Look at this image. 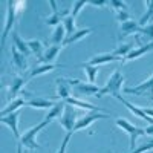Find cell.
<instances>
[{"mask_svg":"<svg viewBox=\"0 0 153 153\" xmlns=\"http://www.w3.org/2000/svg\"><path fill=\"white\" fill-rule=\"evenodd\" d=\"M51 123H52L51 120L45 118L42 123L35 124L34 127H31V129H28L26 132H25V133L20 136L19 147H17V153H22V147L26 149V150H37V149H40V146H38V143H37V135L40 133L46 126H49Z\"/></svg>","mask_w":153,"mask_h":153,"instance_id":"obj_1","label":"cell"},{"mask_svg":"<svg viewBox=\"0 0 153 153\" xmlns=\"http://www.w3.org/2000/svg\"><path fill=\"white\" fill-rule=\"evenodd\" d=\"M26 6V2H17V0H11L8 2V9H6V19H5V25L2 29V48H5L6 38L9 35V32L14 28V23L17 20V17L23 12V8Z\"/></svg>","mask_w":153,"mask_h":153,"instance_id":"obj_2","label":"cell"},{"mask_svg":"<svg viewBox=\"0 0 153 153\" xmlns=\"http://www.w3.org/2000/svg\"><path fill=\"white\" fill-rule=\"evenodd\" d=\"M123 83H124V76H123L121 71L120 69H115L113 74L109 76L107 83L100 89L97 98H101V97H104V95H112V97L120 95V89L123 87Z\"/></svg>","mask_w":153,"mask_h":153,"instance_id":"obj_3","label":"cell"},{"mask_svg":"<svg viewBox=\"0 0 153 153\" xmlns=\"http://www.w3.org/2000/svg\"><path fill=\"white\" fill-rule=\"evenodd\" d=\"M115 124H117V127H120L123 132H126L127 135H129V147H130V152H133L136 149V139L139 136H144L146 135V130L144 129H139V127H136V126H133L132 123H129L126 118H117V120H115Z\"/></svg>","mask_w":153,"mask_h":153,"instance_id":"obj_4","label":"cell"},{"mask_svg":"<svg viewBox=\"0 0 153 153\" xmlns=\"http://www.w3.org/2000/svg\"><path fill=\"white\" fill-rule=\"evenodd\" d=\"M69 83L72 86V97L75 98H81V97H97L100 89L97 84H91V83H83L80 80H71Z\"/></svg>","mask_w":153,"mask_h":153,"instance_id":"obj_5","label":"cell"},{"mask_svg":"<svg viewBox=\"0 0 153 153\" xmlns=\"http://www.w3.org/2000/svg\"><path fill=\"white\" fill-rule=\"evenodd\" d=\"M76 121H78V120H76V112H75V107H72V106L66 104L65 112H63V115L58 118L60 126L66 130V133H74Z\"/></svg>","mask_w":153,"mask_h":153,"instance_id":"obj_6","label":"cell"},{"mask_svg":"<svg viewBox=\"0 0 153 153\" xmlns=\"http://www.w3.org/2000/svg\"><path fill=\"white\" fill-rule=\"evenodd\" d=\"M109 118V113H103L101 110H94V112H89L86 113L84 117H81L75 124V130L74 132H78V130H83V129H87L92 123L98 121V120H106Z\"/></svg>","mask_w":153,"mask_h":153,"instance_id":"obj_7","label":"cell"},{"mask_svg":"<svg viewBox=\"0 0 153 153\" xmlns=\"http://www.w3.org/2000/svg\"><path fill=\"white\" fill-rule=\"evenodd\" d=\"M126 94L129 95H149L152 100H153V75L150 78H147L144 83L138 84L135 87H127L126 89Z\"/></svg>","mask_w":153,"mask_h":153,"instance_id":"obj_8","label":"cell"},{"mask_svg":"<svg viewBox=\"0 0 153 153\" xmlns=\"http://www.w3.org/2000/svg\"><path fill=\"white\" fill-rule=\"evenodd\" d=\"M19 121H20V112H14L11 115H6V117H2L0 118V123L3 126H6L8 129H11L12 135L17 141H20V133H19Z\"/></svg>","mask_w":153,"mask_h":153,"instance_id":"obj_9","label":"cell"},{"mask_svg":"<svg viewBox=\"0 0 153 153\" xmlns=\"http://www.w3.org/2000/svg\"><path fill=\"white\" fill-rule=\"evenodd\" d=\"M26 80H28V78H23L22 75H17V76H14V78H12V80L9 81V86H8V94H6V98H8L9 101L19 98L17 95L22 92L23 86L26 84Z\"/></svg>","mask_w":153,"mask_h":153,"instance_id":"obj_10","label":"cell"},{"mask_svg":"<svg viewBox=\"0 0 153 153\" xmlns=\"http://www.w3.org/2000/svg\"><path fill=\"white\" fill-rule=\"evenodd\" d=\"M113 98H117L118 101H120V103H123L127 109H129L133 115H136V117L139 118V120H144V121H147L149 124H153V120L149 117V115L144 112V109L143 107H138V106H135V104H132L130 103V101H127L124 97H121V95H117V97H113Z\"/></svg>","mask_w":153,"mask_h":153,"instance_id":"obj_11","label":"cell"},{"mask_svg":"<svg viewBox=\"0 0 153 153\" xmlns=\"http://www.w3.org/2000/svg\"><path fill=\"white\" fill-rule=\"evenodd\" d=\"M141 29L139 23L135 22V20H129V22H124V23H120V35H118V40H124L126 37L129 35H136Z\"/></svg>","mask_w":153,"mask_h":153,"instance_id":"obj_12","label":"cell"},{"mask_svg":"<svg viewBox=\"0 0 153 153\" xmlns=\"http://www.w3.org/2000/svg\"><path fill=\"white\" fill-rule=\"evenodd\" d=\"M55 83H57V100L60 101V100H68L69 97H71V89H72V86H71V83H69V78H63V76H58V78L55 80Z\"/></svg>","mask_w":153,"mask_h":153,"instance_id":"obj_13","label":"cell"},{"mask_svg":"<svg viewBox=\"0 0 153 153\" xmlns=\"http://www.w3.org/2000/svg\"><path fill=\"white\" fill-rule=\"evenodd\" d=\"M11 57H12V65L17 71H26L28 68V57L23 55L16 46H11Z\"/></svg>","mask_w":153,"mask_h":153,"instance_id":"obj_14","label":"cell"},{"mask_svg":"<svg viewBox=\"0 0 153 153\" xmlns=\"http://www.w3.org/2000/svg\"><path fill=\"white\" fill-rule=\"evenodd\" d=\"M57 101H54L52 98H42V97H35L29 101H26V106L34 107V109H52L55 106Z\"/></svg>","mask_w":153,"mask_h":153,"instance_id":"obj_15","label":"cell"},{"mask_svg":"<svg viewBox=\"0 0 153 153\" xmlns=\"http://www.w3.org/2000/svg\"><path fill=\"white\" fill-rule=\"evenodd\" d=\"M150 51H153V42H150V43H144L143 46H136V48H133V51L127 55L124 60H123V63H127V61H132V60H136V58H139L141 55H146V54H149Z\"/></svg>","mask_w":153,"mask_h":153,"instance_id":"obj_16","label":"cell"},{"mask_svg":"<svg viewBox=\"0 0 153 153\" xmlns=\"http://www.w3.org/2000/svg\"><path fill=\"white\" fill-rule=\"evenodd\" d=\"M121 57L113 55V54H100V55H94L92 58H89L86 63L91 66H100V65H106V63H112V61H120Z\"/></svg>","mask_w":153,"mask_h":153,"instance_id":"obj_17","label":"cell"},{"mask_svg":"<svg viewBox=\"0 0 153 153\" xmlns=\"http://www.w3.org/2000/svg\"><path fill=\"white\" fill-rule=\"evenodd\" d=\"M63 48H65V46H60V45H54V46L46 48V51H45V54H43L40 63H42V65H52V61L58 57V54L61 52Z\"/></svg>","mask_w":153,"mask_h":153,"instance_id":"obj_18","label":"cell"},{"mask_svg":"<svg viewBox=\"0 0 153 153\" xmlns=\"http://www.w3.org/2000/svg\"><path fill=\"white\" fill-rule=\"evenodd\" d=\"M66 101V104L72 106V107H78V109H84V110H89V112H94V110H101L100 107H95L94 104L87 103V101H83L80 98H75V97H69Z\"/></svg>","mask_w":153,"mask_h":153,"instance_id":"obj_19","label":"cell"},{"mask_svg":"<svg viewBox=\"0 0 153 153\" xmlns=\"http://www.w3.org/2000/svg\"><path fill=\"white\" fill-rule=\"evenodd\" d=\"M12 46H16L20 52L23 54V55H29V54H32L31 52V49H29V45H28V42H25L23 38L17 34V32H12Z\"/></svg>","mask_w":153,"mask_h":153,"instance_id":"obj_20","label":"cell"},{"mask_svg":"<svg viewBox=\"0 0 153 153\" xmlns=\"http://www.w3.org/2000/svg\"><path fill=\"white\" fill-rule=\"evenodd\" d=\"M25 104H26V101H25L23 98H16V100L9 101V104L2 109V117H6V115H11V113H14V112H19L20 107L25 106Z\"/></svg>","mask_w":153,"mask_h":153,"instance_id":"obj_21","label":"cell"},{"mask_svg":"<svg viewBox=\"0 0 153 153\" xmlns=\"http://www.w3.org/2000/svg\"><path fill=\"white\" fill-rule=\"evenodd\" d=\"M91 32H92V29H91V28H84V29H78V31H75L72 35H68V37H66V40H65V43H63V46H68V45H72V43L80 42L81 38L87 37Z\"/></svg>","mask_w":153,"mask_h":153,"instance_id":"obj_22","label":"cell"},{"mask_svg":"<svg viewBox=\"0 0 153 153\" xmlns=\"http://www.w3.org/2000/svg\"><path fill=\"white\" fill-rule=\"evenodd\" d=\"M66 37H68V32H66L65 26H63V23H60L58 26H55V29L52 32V43L63 46V43H65V40H66Z\"/></svg>","mask_w":153,"mask_h":153,"instance_id":"obj_23","label":"cell"},{"mask_svg":"<svg viewBox=\"0 0 153 153\" xmlns=\"http://www.w3.org/2000/svg\"><path fill=\"white\" fill-rule=\"evenodd\" d=\"M57 68H60V65H55V63H52V65H40V66L34 68V69L29 72L28 80L34 78V76H38V75H43V74H46V72H51V71H54V69H57Z\"/></svg>","mask_w":153,"mask_h":153,"instance_id":"obj_24","label":"cell"},{"mask_svg":"<svg viewBox=\"0 0 153 153\" xmlns=\"http://www.w3.org/2000/svg\"><path fill=\"white\" fill-rule=\"evenodd\" d=\"M144 5H146V14H143V17L138 20L141 28L147 26L149 22L153 20V0H147V2H144Z\"/></svg>","mask_w":153,"mask_h":153,"instance_id":"obj_25","label":"cell"},{"mask_svg":"<svg viewBox=\"0 0 153 153\" xmlns=\"http://www.w3.org/2000/svg\"><path fill=\"white\" fill-rule=\"evenodd\" d=\"M65 107H66V101H63V100L57 101L55 106L48 112L46 118H48V120H51V121H52L54 118H60L61 115H63V112H65Z\"/></svg>","mask_w":153,"mask_h":153,"instance_id":"obj_26","label":"cell"},{"mask_svg":"<svg viewBox=\"0 0 153 153\" xmlns=\"http://www.w3.org/2000/svg\"><path fill=\"white\" fill-rule=\"evenodd\" d=\"M28 45H29V49H31V52L38 58V60H42L43 54H45V45L40 42V40H28Z\"/></svg>","mask_w":153,"mask_h":153,"instance_id":"obj_27","label":"cell"},{"mask_svg":"<svg viewBox=\"0 0 153 153\" xmlns=\"http://www.w3.org/2000/svg\"><path fill=\"white\" fill-rule=\"evenodd\" d=\"M136 35H138V37H136V40H138V42L141 40V37L146 38L147 43L153 42V23H149L147 26H143L141 29H139V32H138Z\"/></svg>","mask_w":153,"mask_h":153,"instance_id":"obj_28","label":"cell"},{"mask_svg":"<svg viewBox=\"0 0 153 153\" xmlns=\"http://www.w3.org/2000/svg\"><path fill=\"white\" fill-rule=\"evenodd\" d=\"M69 14V12H65V14H61V12H58V9H54L52 11V16L46 17V25H49V26H58V22H63V19H65L66 16Z\"/></svg>","mask_w":153,"mask_h":153,"instance_id":"obj_29","label":"cell"},{"mask_svg":"<svg viewBox=\"0 0 153 153\" xmlns=\"http://www.w3.org/2000/svg\"><path fill=\"white\" fill-rule=\"evenodd\" d=\"M133 51V45L132 43H124V45H120V46H117V49L113 51V55H118V57H121L123 60L129 55L130 52Z\"/></svg>","mask_w":153,"mask_h":153,"instance_id":"obj_30","label":"cell"},{"mask_svg":"<svg viewBox=\"0 0 153 153\" xmlns=\"http://www.w3.org/2000/svg\"><path fill=\"white\" fill-rule=\"evenodd\" d=\"M81 68L86 71V75H87V80L91 84H95V80H97V75H98V66H91L87 63H83Z\"/></svg>","mask_w":153,"mask_h":153,"instance_id":"obj_31","label":"cell"},{"mask_svg":"<svg viewBox=\"0 0 153 153\" xmlns=\"http://www.w3.org/2000/svg\"><path fill=\"white\" fill-rule=\"evenodd\" d=\"M63 26H65V29H66V32H68V35H72L76 29H75V19L72 17V14L69 12V14L63 19Z\"/></svg>","mask_w":153,"mask_h":153,"instance_id":"obj_32","label":"cell"},{"mask_svg":"<svg viewBox=\"0 0 153 153\" xmlns=\"http://www.w3.org/2000/svg\"><path fill=\"white\" fill-rule=\"evenodd\" d=\"M86 5H89V0H78V2H74L72 3V17L74 19H76V16L80 14V11L86 6Z\"/></svg>","mask_w":153,"mask_h":153,"instance_id":"obj_33","label":"cell"},{"mask_svg":"<svg viewBox=\"0 0 153 153\" xmlns=\"http://www.w3.org/2000/svg\"><path fill=\"white\" fill-rule=\"evenodd\" d=\"M152 150H153V136H152V139H149L147 143L138 146L133 152H129V153H147V152H152Z\"/></svg>","mask_w":153,"mask_h":153,"instance_id":"obj_34","label":"cell"},{"mask_svg":"<svg viewBox=\"0 0 153 153\" xmlns=\"http://www.w3.org/2000/svg\"><path fill=\"white\" fill-rule=\"evenodd\" d=\"M71 136H72V133H66V135H65V138H63V141H61V144H60V147H58V150H57L55 153H66L68 144H69V141H71Z\"/></svg>","mask_w":153,"mask_h":153,"instance_id":"obj_35","label":"cell"},{"mask_svg":"<svg viewBox=\"0 0 153 153\" xmlns=\"http://www.w3.org/2000/svg\"><path fill=\"white\" fill-rule=\"evenodd\" d=\"M109 5L113 8L115 12H120V11L126 9V3L124 2H118V0H112V2H109Z\"/></svg>","mask_w":153,"mask_h":153,"instance_id":"obj_36","label":"cell"},{"mask_svg":"<svg viewBox=\"0 0 153 153\" xmlns=\"http://www.w3.org/2000/svg\"><path fill=\"white\" fill-rule=\"evenodd\" d=\"M89 5H92V6H106L107 5V2H104V0H91V2H89Z\"/></svg>","mask_w":153,"mask_h":153,"instance_id":"obj_37","label":"cell"},{"mask_svg":"<svg viewBox=\"0 0 153 153\" xmlns=\"http://www.w3.org/2000/svg\"><path fill=\"white\" fill-rule=\"evenodd\" d=\"M146 133L150 135V136H153V124H149V126L146 127Z\"/></svg>","mask_w":153,"mask_h":153,"instance_id":"obj_38","label":"cell"},{"mask_svg":"<svg viewBox=\"0 0 153 153\" xmlns=\"http://www.w3.org/2000/svg\"><path fill=\"white\" fill-rule=\"evenodd\" d=\"M143 109H144V107H143ZM144 112H146V113L149 115V117H150V118L153 120V109H150V107H147V109H144Z\"/></svg>","mask_w":153,"mask_h":153,"instance_id":"obj_39","label":"cell"},{"mask_svg":"<svg viewBox=\"0 0 153 153\" xmlns=\"http://www.w3.org/2000/svg\"><path fill=\"white\" fill-rule=\"evenodd\" d=\"M147 153H153V152H147Z\"/></svg>","mask_w":153,"mask_h":153,"instance_id":"obj_40","label":"cell"}]
</instances>
